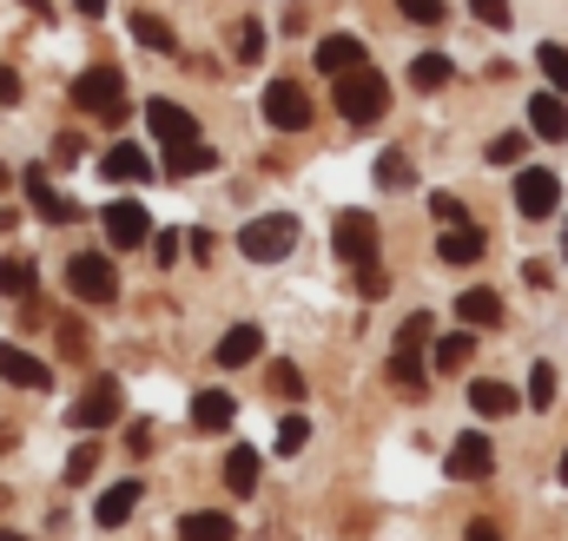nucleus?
Listing matches in <instances>:
<instances>
[{"label":"nucleus","mask_w":568,"mask_h":541,"mask_svg":"<svg viewBox=\"0 0 568 541\" xmlns=\"http://www.w3.org/2000/svg\"><path fill=\"white\" fill-rule=\"evenodd\" d=\"M337 113H344L351 126H377V120L390 113V86H384V73H377V67L337 73Z\"/></svg>","instance_id":"nucleus-1"},{"label":"nucleus","mask_w":568,"mask_h":541,"mask_svg":"<svg viewBox=\"0 0 568 541\" xmlns=\"http://www.w3.org/2000/svg\"><path fill=\"white\" fill-rule=\"evenodd\" d=\"M73 106L93 113V120H106V126H120V120H126V80H120L113 67H87V73L73 80Z\"/></svg>","instance_id":"nucleus-2"},{"label":"nucleus","mask_w":568,"mask_h":541,"mask_svg":"<svg viewBox=\"0 0 568 541\" xmlns=\"http://www.w3.org/2000/svg\"><path fill=\"white\" fill-rule=\"evenodd\" d=\"M239 252L252 258V265H278L297 252V218L291 212H265V218H252L245 232H239Z\"/></svg>","instance_id":"nucleus-3"},{"label":"nucleus","mask_w":568,"mask_h":541,"mask_svg":"<svg viewBox=\"0 0 568 541\" xmlns=\"http://www.w3.org/2000/svg\"><path fill=\"white\" fill-rule=\"evenodd\" d=\"M67 290L80 304H113L120 297V270H113V258H100V252H73L67 258Z\"/></svg>","instance_id":"nucleus-4"},{"label":"nucleus","mask_w":568,"mask_h":541,"mask_svg":"<svg viewBox=\"0 0 568 541\" xmlns=\"http://www.w3.org/2000/svg\"><path fill=\"white\" fill-rule=\"evenodd\" d=\"M556 205H562V178H556L549 165H529V172L516 178V212H523V218H556Z\"/></svg>","instance_id":"nucleus-5"},{"label":"nucleus","mask_w":568,"mask_h":541,"mask_svg":"<svg viewBox=\"0 0 568 541\" xmlns=\"http://www.w3.org/2000/svg\"><path fill=\"white\" fill-rule=\"evenodd\" d=\"M100 225H106L113 252H140L145 238H152V212H145V205H133V198H113V205L100 212Z\"/></svg>","instance_id":"nucleus-6"},{"label":"nucleus","mask_w":568,"mask_h":541,"mask_svg":"<svg viewBox=\"0 0 568 541\" xmlns=\"http://www.w3.org/2000/svg\"><path fill=\"white\" fill-rule=\"evenodd\" d=\"M265 120H272L278 133H304V126H311V93H304L297 80H272V86H265Z\"/></svg>","instance_id":"nucleus-7"},{"label":"nucleus","mask_w":568,"mask_h":541,"mask_svg":"<svg viewBox=\"0 0 568 541\" xmlns=\"http://www.w3.org/2000/svg\"><path fill=\"white\" fill-rule=\"evenodd\" d=\"M331 245H337L344 265H371V258H377V218H371V212H344L337 232H331Z\"/></svg>","instance_id":"nucleus-8"},{"label":"nucleus","mask_w":568,"mask_h":541,"mask_svg":"<svg viewBox=\"0 0 568 541\" xmlns=\"http://www.w3.org/2000/svg\"><path fill=\"white\" fill-rule=\"evenodd\" d=\"M20 185H27V198H33V212H40L47 225H73V218H80V205H73V198H60V192L47 185V165H27V172H20Z\"/></svg>","instance_id":"nucleus-9"},{"label":"nucleus","mask_w":568,"mask_h":541,"mask_svg":"<svg viewBox=\"0 0 568 541\" xmlns=\"http://www.w3.org/2000/svg\"><path fill=\"white\" fill-rule=\"evenodd\" d=\"M265 357V330L258 324H232L225 337H219V350H212V364H225V370H245V364H258Z\"/></svg>","instance_id":"nucleus-10"},{"label":"nucleus","mask_w":568,"mask_h":541,"mask_svg":"<svg viewBox=\"0 0 568 541\" xmlns=\"http://www.w3.org/2000/svg\"><path fill=\"white\" fill-rule=\"evenodd\" d=\"M489 469H496L489 436H456V442H449V476H456V482H483Z\"/></svg>","instance_id":"nucleus-11"},{"label":"nucleus","mask_w":568,"mask_h":541,"mask_svg":"<svg viewBox=\"0 0 568 541\" xmlns=\"http://www.w3.org/2000/svg\"><path fill=\"white\" fill-rule=\"evenodd\" d=\"M145 126H152L159 145H185V139H199V120H192L179 100H152V106H145Z\"/></svg>","instance_id":"nucleus-12"},{"label":"nucleus","mask_w":568,"mask_h":541,"mask_svg":"<svg viewBox=\"0 0 568 541\" xmlns=\"http://www.w3.org/2000/svg\"><path fill=\"white\" fill-rule=\"evenodd\" d=\"M113 416H120V384H113V377H100V384L73 404V429H87V436H93V429H106Z\"/></svg>","instance_id":"nucleus-13"},{"label":"nucleus","mask_w":568,"mask_h":541,"mask_svg":"<svg viewBox=\"0 0 568 541\" xmlns=\"http://www.w3.org/2000/svg\"><path fill=\"white\" fill-rule=\"evenodd\" d=\"M529 126H536V139H549V145H562L568 139V100L556 93V86L529 100Z\"/></svg>","instance_id":"nucleus-14"},{"label":"nucleus","mask_w":568,"mask_h":541,"mask_svg":"<svg viewBox=\"0 0 568 541\" xmlns=\"http://www.w3.org/2000/svg\"><path fill=\"white\" fill-rule=\"evenodd\" d=\"M0 377L20 384V390H47V384H53V370H47L40 357H27L20 344H0Z\"/></svg>","instance_id":"nucleus-15"},{"label":"nucleus","mask_w":568,"mask_h":541,"mask_svg":"<svg viewBox=\"0 0 568 541\" xmlns=\"http://www.w3.org/2000/svg\"><path fill=\"white\" fill-rule=\"evenodd\" d=\"M232 416H239L232 390H199V397H192V429H205V436H225Z\"/></svg>","instance_id":"nucleus-16"},{"label":"nucleus","mask_w":568,"mask_h":541,"mask_svg":"<svg viewBox=\"0 0 568 541\" xmlns=\"http://www.w3.org/2000/svg\"><path fill=\"white\" fill-rule=\"evenodd\" d=\"M100 172H106L113 185H145V178H152V159H145L140 145H113V152L100 159Z\"/></svg>","instance_id":"nucleus-17"},{"label":"nucleus","mask_w":568,"mask_h":541,"mask_svg":"<svg viewBox=\"0 0 568 541\" xmlns=\"http://www.w3.org/2000/svg\"><path fill=\"white\" fill-rule=\"evenodd\" d=\"M317 67H324L331 80H337V73H357V67H364V40H357V33H331V40L317 47Z\"/></svg>","instance_id":"nucleus-18"},{"label":"nucleus","mask_w":568,"mask_h":541,"mask_svg":"<svg viewBox=\"0 0 568 541\" xmlns=\"http://www.w3.org/2000/svg\"><path fill=\"white\" fill-rule=\"evenodd\" d=\"M219 165V152L205 145V139H185V145H165V172L172 178H199V172H212Z\"/></svg>","instance_id":"nucleus-19"},{"label":"nucleus","mask_w":568,"mask_h":541,"mask_svg":"<svg viewBox=\"0 0 568 541\" xmlns=\"http://www.w3.org/2000/svg\"><path fill=\"white\" fill-rule=\"evenodd\" d=\"M436 258H443V265H476V258H483V232H476V225H443Z\"/></svg>","instance_id":"nucleus-20"},{"label":"nucleus","mask_w":568,"mask_h":541,"mask_svg":"<svg viewBox=\"0 0 568 541\" xmlns=\"http://www.w3.org/2000/svg\"><path fill=\"white\" fill-rule=\"evenodd\" d=\"M456 317H463V330H496L503 324V297L496 290H463L456 297Z\"/></svg>","instance_id":"nucleus-21"},{"label":"nucleus","mask_w":568,"mask_h":541,"mask_svg":"<svg viewBox=\"0 0 568 541\" xmlns=\"http://www.w3.org/2000/svg\"><path fill=\"white\" fill-rule=\"evenodd\" d=\"M140 482H133V476H126V482H113V489H106V496H100V509H93V522H100V529H120V522H126V516H133V509H140Z\"/></svg>","instance_id":"nucleus-22"},{"label":"nucleus","mask_w":568,"mask_h":541,"mask_svg":"<svg viewBox=\"0 0 568 541\" xmlns=\"http://www.w3.org/2000/svg\"><path fill=\"white\" fill-rule=\"evenodd\" d=\"M239 535V522L225 516V509H192L185 522H179V541H232Z\"/></svg>","instance_id":"nucleus-23"},{"label":"nucleus","mask_w":568,"mask_h":541,"mask_svg":"<svg viewBox=\"0 0 568 541\" xmlns=\"http://www.w3.org/2000/svg\"><path fill=\"white\" fill-rule=\"evenodd\" d=\"M516 404H523V397H516L509 384H496V377H476V384H469V409H476V416H516Z\"/></svg>","instance_id":"nucleus-24"},{"label":"nucleus","mask_w":568,"mask_h":541,"mask_svg":"<svg viewBox=\"0 0 568 541\" xmlns=\"http://www.w3.org/2000/svg\"><path fill=\"white\" fill-rule=\"evenodd\" d=\"M449 80H456L449 53H417V60H410V86H417V93H443Z\"/></svg>","instance_id":"nucleus-25"},{"label":"nucleus","mask_w":568,"mask_h":541,"mask_svg":"<svg viewBox=\"0 0 568 541\" xmlns=\"http://www.w3.org/2000/svg\"><path fill=\"white\" fill-rule=\"evenodd\" d=\"M225 489L232 496H252L258 489V449H232L225 456Z\"/></svg>","instance_id":"nucleus-26"},{"label":"nucleus","mask_w":568,"mask_h":541,"mask_svg":"<svg viewBox=\"0 0 568 541\" xmlns=\"http://www.w3.org/2000/svg\"><path fill=\"white\" fill-rule=\"evenodd\" d=\"M133 40H140V47H152V53H179V33H172L159 13H133Z\"/></svg>","instance_id":"nucleus-27"},{"label":"nucleus","mask_w":568,"mask_h":541,"mask_svg":"<svg viewBox=\"0 0 568 541\" xmlns=\"http://www.w3.org/2000/svg\"><path fill=\"white\" fill-rule=\"evenodd\" d=\"M469 357H476V337H469V330H449V337L436 344V370H469Z\"/></svg>","instance_id":"nucleus-28"},{"label":"nucleus","mask_w":568,"mask_h":541,"mask_svg":"<svg viewBox=\"0 0 568 541\" xmlns=\"http://www.w3.org/2000/svg\"><path fill=\"white\" fill-rule=\"evenodd\" d=\"M0 297H33V258H0Z\"/></svg>","instance_id":"nucleus-29"},{"label":"nucleus","mask_w":568,"mask_h":541,"mask_svg":"<svg viewBox=\"0 0 568 541\" xmlns=\"http://www.w3.org/2000/svg\"><path fill=\"white\" fill-rule=\"evenodd\" d=\"M417 364H424V350H397V357H390V384L424 397V370H417Z\"/></svg>","instance_id":"nucleus-30"},{"label":"nucleus","mask_w":568,"mask_h":541,"mask_svg":"<svg viewBox=\"0 0 568 541\" xmlns=\"http://www.w3.org/2000/svg\"><path fill=\"white\" fill-rule=\"evenodd\" d=\"M536 60H542V73H549V86H556V93L568 100V47L542 40V47H536Z\"/></svg>","instance_id":"nucleus-31"},{"label":"nucleus","mask_w":568,"mask_h":541,"mask_svg":"<svg viewBox=\"0 0 568 541\" xmlns=\"http://www.w3.org/2000/svg\"><path fill=\"white\" fill-rule=\"evenodd\" d=\"M556 404V364H536L529 370V409H549Z\"/></svg>","instance_id":"nucleus-32"},{"label":"nucleus","mask_w":568,"mask_h":541,"mask_svg":"<svg viewBox=\"0 0 568 541\" xmlns=\"http://www.w3.org/2000/svg\"><path fill=\"white\" fill-rule=\"evenodd\" d=\"M304 436H311V416H284V422H278V456H297V449H304Z\"/></svg>","instance_id":"nucleus-33"},{"label":"nucleus","mask_w":568,"mask_h":541,"mask_svg":"<svg viewBox=\"0 0 568 541\" xmlns=\"http://www.w3.org/2000/svg\"><path fill=\"white\" fill-rule=\"evenodd\" d=\"M377 185H390V192L410 185V159H404V152H384V159H377Z\"/></svg>","instance_id":"nucleus-34"},{"label":"nucleus","mask_w":568,"mask_h":541,"mask_svg":"<svg viewBox=\"0 0 568 541\" xmlns=\"http://www.w3.org/2000/svg\"><path fill=\"white\" fill-rule=\"evenodd\" d=\"M93 469H100V449H93V442H80V449L67 456V482H87Z\"/></svg>","instance_id":"nucleus-35"},{"label":"nucleus","mask_w":568,"mask_h":541,"mask_svg":"<svg viewBox=\"0 0 568 541\" xmlns=\"http://www.w3.org/2000/svg\"><path fill=\"white\" fill-rule=\"evenodd\" d=\"M429 344V317L417 310V317H404V330H397V350H424Z\"/></svg>","instance_id":"nucleus-36"},{"label":"nucleus","mask_w":568,"mask_h":541,"mask_svg":"<svg viewBox=\"0 0 568 541\" xmlns=\"http://www.w3.org/2000/svg\"><path fill=\"white\" fill-rule=\"evenodd\" d=\"M397 13L417 20V27H436V20H443V0H397Z\"/></svg>","instance_id":"nucleus-37"},{"label":"nucleus","mask_w":568,"mask_h":541,"mask_svg":"<svg viewBox=\"0 0 568 541\" xmlns=\"http://www.w3.org/2000/svg\"><path fill=\"white\" fill-rule=\"evenodd\" d=\"M265 53V27L258 20H239V60H258Z\"/></svg>","instance_id":"nucleus-38"},{"label":"nucleus","mask_w":568,"mask_h":541,"mask_svg":"<svg viewBox=\"0 0 568 541\" xmlns=\"http://www.w3.org/2000/svg\"><path fill=\"white\" fill-rule=\"evenodd\" d=\"M523 152H529V145H523V133H503L496 145H489V165H516Z\"/></svg>","instance_id":"nucleus-39"},{"label":"nucleus","mask_w":568,"mask_h":541,"mask_svg":"<svg viewBox=\"0 0 568 541\" xmlns=\"http://www.w3.org/2000/svg\"><path fill=\"white\" fill-rule=\"evenodd\" d=\"M483 27H509V0H469Z\"/></svg>","instance_id":"nucleus-40"},{"label":"nucleus","mask_w":568,"mask_h":541,"mask_svg":"<svg viewBox=\"0 0 568 541\" xmlns=\"http://www.w3.org/2000/svg\"><path fill=\"white\" fill-rule=\"evenodd\" d=\"M272 390H278V397H297V390H304V377H297L291 364H272Z\"/></svg>","instance_id":"nucleus-41"},{"label":"nucleus","mask_w":568,"mask_h":541,"mask_svg":"<svg viewBox=\"0 0 568 541\" xmlns=\"http://www.w3.org/2000/svg\"><path fill=\"white\" fill-rule=\"evenodd\" d=\"M429 212H436V218H443V225H469V218H463V205H456V198H449V192H436V198H429Z\"/></svg>","instance_id":"nucleus-42"},{"label":"nucleus","mask_w":568,"mask_h":541,"mask_svg":"<svg viewBox=\"0 0 568 541\" xmlns=\"http://www.w3.org/2000/svg\"><path fill=\"white\" fill-rule=\"evenodd\" d=\"M179 245H185L179 232H159V238H152V252H159V265H179Z\"/></svg>","instance_id":"nucleus-43"},{"label":"nucleus","mask_w":568,"mask_h":541,"mask_svg":"<svg viewBox=\"0 0 568 541\" xmlns=\"http://www.w3.org/2000/svg\"><path fill=\"white\" fill-rule=\"evenodd\" d=\"M20 100V73L13 67H0V106H13Z\"/></svg>","instance_id":"nucleus-44"},{"label":"nucleus","mask_w":568,"mask_h":541,"mask_svg":"<svg viewBox=\"0 0 568 541\" xmlns=\"http://www.w3.org/2000/svg\"><path fill=\"white\" fill-rule=\"evenodd\" d=\"M185 245H192V258H212V232L199 225V232H185Z\"/></svg>","instance_id":"nucleus-45"},{"label":"nucleus","mask_w":568,"mask_h":541,"mask_svg":"<svg viewBox=\"0 0 568 541\" xmlns=\"http://www.w3.org/2000/svg\"><path fill=\"white\" fill-rule=\"evenodd\" d=\"M463 541H503V535H496V522H469V529H463Z\"/></svg>","instance_id":"nucleus-46"},{"label":"nucleus","mask_w":568,"mask_h":541,"mask_svg":"<svg viewBox=\"0 0 568 541\" xmlns=\"http://www.w3.org/2000/svg\"><path fill=\"white\" fill-rule=\"evenodd\" d=\"M106 7H113V0H80V13H87V20H100Z\"/></svg>","instance_id":"nucleus-47"},{"label":"nucleus","mask_w":568,"mask_h":541,"mask_svg":"<svg viewBox=\"0 0 568 541\" xmlns=\"http://www.w3.org/2000/svg\"><path fill=\"white\" fill-rule=\"evenodd\" d=\"M0 232H13V212H0Z\"/></svg>","instance_id":"nucleus-48"},{"label":"nucleus","mask_w":568,"mask_h":541,"mask_svg":"<svg viewBox=\"0 0 568 541\" xmlns=\"http://www.w3.org/2000/svg\"><path fill=\"white\" fill-rule=\"evenodd\" d=\"M7 185H13V172H7V165H0V192H7Z\"/></svg>","instance_id":"nucleus-49"},{"label":"nucleus","mask_w":568,"mask_h":541,"mask_svg":"<svg viewBox=\"0 0 568 541\" xmlns=\"http://www.w3.org/2000/svg\"><path fill=\"white\" fill-rule=\"evenodd\" d=\"M562 482H568V449H562Z\"/></svg>","instance_id":"nucleus-50"},{"label":"nucleus","mask_w":568,"mask_h":541,"mask_svg":"<svg viewBox=\"0 0 568 541\" xmlns=\"http://www.w3.org/2000/svg\"><path fill=\"white\" fill-rule=\"evenodd\" d=\"M562 258H568V232H562Z\"/></svg>","instance_id":"nucleus-51"},{"label":"nucleus","mask_w":568,"mask_h":541,"mask_svg":"<svg viewBox=\"0 0 568 541\" xmlns=\"http://www.w3.org/2000/svg\"><path fill=\"white\" fill-rule=\"evenodd\" d=\"M0 541H20V535H0Z\"/></svg>","instance_id":"nucleus-52"}]
</instances>
